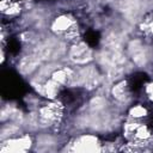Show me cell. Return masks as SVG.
Masks as SVG:
<instances>
[{
	"label": "cell",
	"mask_w": 153,
	"mask_h": 153,
	"mask_svg": "<svg viewBox=\"0 0 153 153\" xmlns=\"http://www.w3.org/2000/svg\"><path fill=\"white\" fill-rule=\"evenodd\" d=\"M133 114H135V116H141V115L145 114V110L142 108H136V109L133 110Z\"/></svg>",
	"instance_id": "5"
},
{
	"label": "cell",
	"mask_w": 153,
	"mask_h": 153,
	"mask_svg": "<svg viewBox=\"0 0 153 153\" xmlns=\"http://www.w3.org/2000/svg\"><path fill=\"white\" fill-rule=\"evenodd\" d=\"M114 94H115L116 98H118V99H121V100H124V98L128 97V91H127L126 84L123 82V84L117 85V86L114 88Z\"/></svg>",
	"instance_id": "4"
},
{
	"label": "cell",
	"mask_w": 153,
	"mask_h": 153,
	"mask_svg": "<svg viewBox=\"0 0 153 153\" xmlns=\"http://www.w3.org/2000/svg\"><path fill=\"white\" fill-rule=\"evenodd\" d=\"M59 116V110L56 106H47L41 111V118L44 122H51V121H56Z\"/></svg>",
	"instance_id": "3"
},
{
	"label": "cell",
	"mask_w": 153,
	"mask_h": 153,
	"mask_svg": "<svg viewBox=\"0 0 153 153\" xmlns=\"http://www.w3.org/2000/svg\"><path fill=\"white\" fill-rule=\"evenodd\" d=\"M71 57L72 60H74L75 62H79V63H82V62H86L87 60H90L91 57V53L90 50L87 49V47L85 45H78V47H74L71 51Z\"/></svg>",
	"instance_id": "1"
},
{
	"label": "cell",
	"mask_w": 153,
	"mask_h": 153,
	"mask_svg": "<svg viewBox=\"0 0 153 153\" xmlns=\"http://www.w3.org/2000/svg\"><path fill=\"white\" fill-rule=\"evenodd\" d=\"M130 54L134 59V61L137 65H143L147 60V55L146 51L143 49V47L140 44V42H133L130 45Z\"/></svg>",
	"instance_id": "2"
}]
</instances>
